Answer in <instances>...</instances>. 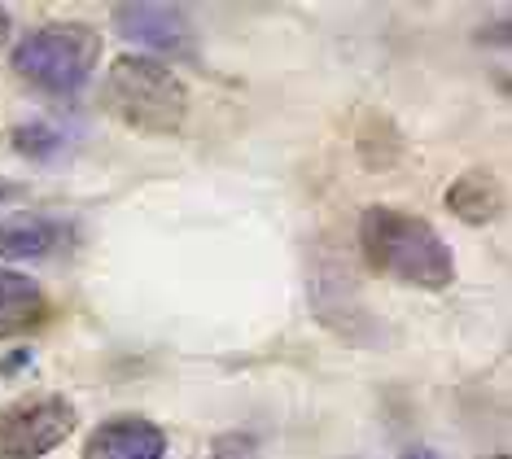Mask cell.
I'll use <instances>...</instances> for the list:
<instances>
[{
  "label": "cell",
  "instance_id": "obj_1",
  "mask_svg": "<svg viewBox=\"0 0 512 459\" xmlns=\"http://www.w3.org/2000/svg\"><path fill=\"white\" fill-rule=\"evenodd\" d=\"M359 245L372 272H386L399 285L412 289H447L456 280V258H451L442 232L421 215H407L399 206H368L359 215Z\"/></svg>",
  "mask_w": 512,
  "mask_h": 459
},
{
  "label": "cell",
  "instance_id": "obj_2",
  "mask_svg": "<svg viewBox=\"0 0 512 459\" xmlns=\"http://www.w3.org/2000/svg\"><path fill=\"white\" fill-rule=\"evenodd\" d=\"M106 105L132 132L176 136L189 119V84L158 57L123 53L106 75Z\"/></svg>",
  "mask_w": 512,
  "mask_h": 459
},
{
  "label": "cell",
  "instance_id": "obj_3",
  "mask_svg": "<svg viewBox=\"0 0 512 459\" xmlns=\"http://www.w3.org/2000/svg\"><path fill=\"white\" fill-rule=\"evenodd\" d=\"M101 57V35L88 22H44L14 49V70L49 97H75L92 79Z\"/></svg>",
  "mask_w": 512,
  "mask_h": 459
},
{
  "label": "cell",
  "instance_id": "obj_4",
  "mask_svg": "<svg viewBox=\"0 0 512 459\" xmlns=\"http://www.w3.org/2000/svg\"><path fill=\"white\" fill-rule=\"evenodd\" d=\"M75 433V407L62 394L18 398L0 411V459H40Z\"/></svg>",
  "mask_w": 512,
  "mask_h": 459
},
{
  "label": "cell",
  "instance_id": "obj_5",
  "mask_svg": "<svg viewBox=\"0 0 512 459\" xmlns=\"http://www.w3.org/2000/svg\"><path fill=\"white\" fill-rule=\"evenodd\" d=\"M114 27H119L123 40L141 44V49H154V53L184 57L193 49L189 18L171 5H119L114 9Z\"/></svg>",
  "mask_w": 512,
  "mask_h": 459
},
{
  "label": "cell",
  "instance_id": "obj_6",
  "mask_svg": "<svg viewBox=\"0 0 512 459\" xmlns=\"http://www.w3.org/2000/svg\"><path fill=\"white\" fill-rule=\"evenodd\" d=\"M167 438L145 416H114L97 425L84 442V459H162Z\"/></svg>",
  "mask_w": 512,
  "mask_h": 459
},
{
  "label": "cell",
  "instance_id": "obj_7",
  "mask_svg": "<svg viewBox=\"0 0 512 459\" xmlns=\"http://www.w3.org/2000/svg\"><path fill=\"white\" fill-rule=\"evenodd\" d=\"M71 223L53 215H14L0 223V258L14 263H36V258H53L71 250Z\"/></svg>",
  "mask_w": 512,
  "mask_h": 459
},
{
  "label": "cell",
  "instance_id": "obj_8",
  "mask_svg": "<svg viewBox=\"0 0 512 459\" xmlns=\"http://www.w3.org/2000/svg\"><path fill=\"white\" fill-rule=\"evenodd\" d=\"M49 315V298L31 276L0 267V337H18L27 328L44 324Z\"/></svg>",
  "mask_w": 512,
  "mask_h": 459
},
{
  "label": "cell",
  "instance_id": "obj_9",
  "mask_svg": "<svg viewBox=\"0 0 512 459\" xmlns=\"http://www.w3.org/2000/svg\"><path fill=\"white\" fill-rule=\"evenodd\" d=\"M447 206L456 210L464 223H491L499 215V188L486 171H469L447 188Z\"/></svg>",
  "mask_w": 512,
  "mask_h": 459
},
{
  "label": "cell",
  "instance_id": "obj_10",
  "mask_svg": "<svg viewBox=\"0 0 512 459\" xmlns=\"http://www.w3.org/2000/svg\"><path fill=\"white\" fill-rule=\"evenodd\" d=\"M62 145H66L62 132H53L49 123H22V127H14V149L27 153V158H53Z\"/></svg>",
  "mask_w": 512,
  "mask_h": 459
},
{
  "label": "cell",
  "instance_id": "obj_11",
  "mask_svg": "<svg viewBox=\"0 0 512 459\" xmlns=\"http://www.w3.org/2000/svg\"><path fill=\"white\" fill-rule=\"evenodd\" d=\"M18 197H22V184H14V180H0V206L18 202Z\"/></svg>",
  "mask_w": 512,
  "mask_h": 459
},
{
  "label": "cell",
  "instance_id": "obj_12",
  "mask_svg": "<svg viewBox=\"0 0 512 459\" xmlns=\"http://www.w3.org/2000/svg\"><path fill=\"white\" fill-rule=\"evenodd\" d=\"M403 459H442L438 451H429V446H407Z\"/></svg>",
  "mask_w": 512,
  "mask_h": 459
},
{
  "label": "cell",
  "instance_id": "obj_13",
  "mask_svg": "<svg viewBox=\"0 0 512 459\" xmlns=\"http://www.w3.org/2000/svg\"><path fill=\"white\" fill-rule=\"evenodd\" d=\"M9 27H14V18H9V9L0 5V40H5V35H9Z\"/></svg>",
  "mask_w": 512,
  "mask_h": 459
}]
</instances>
